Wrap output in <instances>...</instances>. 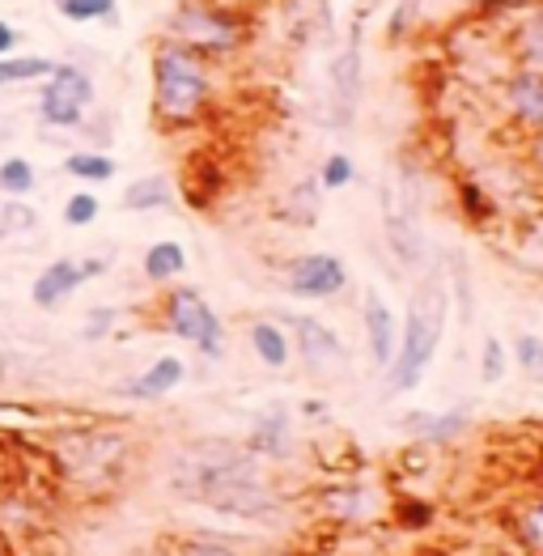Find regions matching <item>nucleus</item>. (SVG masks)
Returning <instances> with one entry per match:
<instances>
[{"instance_id": "obj_1", "label": "nucleus", "mask_w": 543, "mask_h": 556, "mask_svg": "<svg viewBox=\"0 0 543 556\" xmlns=\"http://www.w3.org/2000/svg\"><path fill=\"white\" fill-rule=\"evenodd\" d=\"M175 484L191 502H204L209 510L222 514L260 518V514H272V506H276L260 459L242 446H226V442H204L191 455H182Z\"/></svg>"}, {"instance_id": "obj_2", "label": "nucleus", "mask_w": 543, "mask_h": 556, "mask_svg": "<svg viewBox=\"0 0 543 556\" xmlns=\"http://www.w3.org/2000/svg\"><path fill=\"white\" fill-rule=\"evenodd\" d=\"M446 285L438 273H429L425 285L412 293L407 302V319H404V336H400V349H395V362L387 366V387L391 391H412L425 370L433 366V353L442 344V331H446Z\"/></svg>"}, {"instance_id": "obj_3", "label": "nucleus", "mask_w": 543, "mask_h": 556, "mask_svg": "<svg viewBox=\"0 0 543 556\" xmlns=\"http://www.w3.org/2000/svg\"><path fill=\"white\" fill-rule=\"evenodd\" d=\"M209 73L195 51L179 43H162L153 51V115L166 128H187L209 106Z\"/></svg>"}, {"instance_id": "obj_4", "label": "nucleus", "mask_w": 543, "mask_h": 556, "mask_svg": "<svg viewBox=\"0 0 543 556\" xmlns=\"http://www.w3.org/2000/svg\"><path fill=\"white\" fill-rule=\"evenodd\" d=\"M162 324L171 336L187 340L191 349H200L209 362H217L226 353V327L217 319V311L204 302L200 289H171L166 302H162Z\"/></svg>"}, {"instance_id": "obj_5", "label": "nucleus", "mask_w": 543, "mask_h": 556, "mask_svg": "<svg viewBox=\"0 0 543 556\" xmlns=\"http://www.w3.org/2000/svg\"><path fill=\"white\" fill-rule=\"evenodd\" d=\"M47 86L39 93V115L51 128H77L86 119V106L93 102V81L77 64H55L43 77Z\"/></svg>"}, {"instance_id": "obj_6", "label": "nucleus", "mask_w": 543, "mask_h": 556, "mask_svg": "<svg viewBox=\"0 0 543 556\" xmlns=\"http://www.w3.org/2000/svg\"><path fill=\"white\" fill-rule=\"evenodd\" d=\"M171 43L195 51L200 60L204 55H226L242 43V30L229 13H217V9H204V4H187L179 17H171Z\"/></svg>"}, {"instance_id": "obj_7", "label": "nucleus", "mask_w": 543, "mask_h": 556, "mask_svg": "<svg viewBox=\"0 0 543 556\" xmlns=\"http://www.w3.org/2000/svg\"><path fill=\"white\" fill-rule=\"evenodd\" d=\"M289 293H298V298H336V293H344V285H349V268H344V260L340 255H327V251H315V255H298L293 264H289Z\"/></svg>"}, {"instance_id": "obj_8", "label": "nucleus", "mask_w": 543, "mask_h": 556, "mask_svg": "<svg viewBox=\"0 0 543 556\" xmlns=\"http://www.w3.org/2000/svg\"><path fill=\"white\" fill-rule=\"evenodd\" d=\"M289 331H293V344H298V353H302V362H306L311 374L344 370V362H349L344 340L327 324H318L311 315H289Z\"/></svg>"}, {"instance_id": "obj_9", "label": "nucleus", "mask_w": 543, "mask_h": 556, "mask_svg": "<svg viewBox=\"0 0 543 556\" xmlns=\"http://www.w3.org/2000/svg\"><path fill=\"white\" fill-rule=\"evenodd\" d=\"M362 324H365V340H369V357H374V366L387 370V366L395 362V349H400V324H395L391 302H382L378 289H365Z\"/></svg>"}, {"instance_id": "obj_10", "label": "nucleus", "mask_w": 543, "mask_h": 556, "mask_svg": "<svg viewBox=\"0 0 543 556\" xmlns=\"http://www.w3.org/2000/svg\"><path fill=\"white\" fill-rule=\"evenodd\" d=\"M247 451L255 459H289V451H293V420H289L285 404H268L264 413H255Z\"/></svg>"}, {"instance_id": "obj_11", "label": "nucleus", "mask_w": 543, "mask_h": 556, "mask_svg": "<svg viewBox=\"0 0 543 556\" xmlns=\"http://www.w3.org/2000/svg\"><path fill=\"white\" fill-rule=\"evenodd\" d=\"M357 93H362V47L353 43L331 60V102H336V124L340 128L357 111Z\"/></svg>"}, {"instance_id": "obj_12", "label": "nucleus", "mask_w": 543, "mask_h": 556, "mask_svg": "<svg viewBox=\"0 0 543 556\" xmlns=\"http://www.w3.org/2000/svg\"><path fill=\"white\" fill-rule=\"evenodd\" d=\"M81 285H86V273H81L77 260H51L43 273H39V280H35L30 298H35L39 311H55V306H64Z\"/></svg>"}, {"instance_id": "obj_13", "label": "nucleus", "mask_w": 543, "mask_h": 556, "mask_svg": "<svg viewBox=\"0 0 543 556\" xmlns=\"http://www.w3.org/2000/svg\"><path fill=\"white\" fill-rule=\"evenodd\" d=\"M182 378H187V366H182L179 357H157L149 370L136 374L132 382L124 387V395H128V400H140V404H149V400H162V395H171V391L179 387Z\"/></svg>"}, {"instance_id": "obj_14", "label": "nucleus", "mask_w": 543, "mask_h": 556, "mask_svg": "<svg viewBox=\"0 0 543 556\" xmlns=\"http://www.w3.org/2000/svg\"><path fill=\"white\" fill-rule=\"evenodd\" d=\"M505 102H509V115H514L522 128L543 132V77L518 73V77L505 86Z\"/></svg>"}, {"instance_id": "obj_15", "label": "nucleus", "mask_w": 543, "mask_h": 556, "mask_svg": "<svg viewBox=\"0 0 543 556\" xmlns=\"http://www.w3.org/2000/svg\"><path fill=\"white\" fill-rule=\"evenodd\" d=\"M514 55H518L522 73L543 77V4L522 13V22L514 30Z\"/></svg>"}, {"instance_id": "obj_16", "label": "nucleus", "mask_w": 543, "mask_h": 556, "mask_svg": "<svg viewBox=\"0 0 543 556\" xmlns=\"http://www.w3.org/2000/svg\"><path fill=\"white\" fill-rule=\"evenodd\" d=\"M387 242H391V251H395V260L404 268H425V238H420L416 222L407 213L387 208Z\"/></svg>"}, {"instance_id": "obj_17", "label": "nucleus", "mask_w": 543, "mask_h": 556, "mask_svg": "<svg viewBox=\"0 0 543 556\" xmlns=\"http://www.w3.org/2000/svg\"><path fill=\"white\" fill-rule=\"evenodd\" d=\"M404 425L420 442L442 446V442H454V438L467 429V413H458V408H454V413H412Z\"/></svg>"}, {"instance_id": "obj_18", "label": "nucleus", "mask_w": 543, "mask_h": 556, "mask_svg": "<svg viewBox=\"0 0 543 556\" xmlns=\"http://www.w3.org/2000/svg\"><path fill=\"white\" fill-rule=\"evenodd\" d=\"M140 268H144V277L153 280V285H166V280H175L187 273V251H182L179 242L162 238V242H153V247L144 251Z\"/></svg>"}, {"instance_id": "obj_19", "label": "nucleus", "mask_w": 543, "mask_h": 556, "mask_svg": "<svg viewBox=\"0 0 543 556\" xmlns=\"http://www.w3.org/2000/svg\"><path fill=\"white\" fill-rule=\"evenodd\" d=\"M171 200H175V191H171L166 175H144V179L128 184V191H124V208L128 213H153V208H166Z\"/></svg>"}, {"instance_id": "obj_20", "label": "nucleus", "mask_w": 543, "mask_h": 556, "mask_svg": "<svg viewBox=\"0 0 543 556\" xmlns=\"http://www.w3.org/2000/svg\"><path fill=\"white\" fill-rule=\"evenodd\" d=\"M251 349H255V357L268 366V370H285L289 366V336L280 331L276 324H251Z\"/></svg>"}, {"instance_id": "obj_21", "label": "nucleus", "mask_w": 543, "mask_h": 556, "mask_svg": "<svg viewBox=\"0 0 543 556\" xmlns=\"http://www.w3.org/2000/svg\"><path fill=\"white\" fill-rule=\"evenodd\" d=\"M55 64L43 55H0V90L4 86H22V81H39Z\"/></svg>"}, {"instance_id": "obj_22", "label": "nucleus", "mask_w": 543, "mask_h": 556, "mask_svg": "<svg viewBox=\"0 0 543 556\" xmlns=\"http://www.w3.org/2000/svg\"><path fill=\"white\" fill-rule=\"evenodd\" d=\"M318 506L323 514H331V518H344V522H362L365 514V493L357 484H344V489H327L323 497H318Z\"/></svg>"}, {"instance_id": "obj_23", "label": "nucleus", "mask_w": 543, "mask_h": 556, "mask_svg": "<svg viewBox=\"0 0 543 556\" xmlns=\"http://www.w3.org/2000/svg\"><path fill=\"white\" fill-rule=\"evenodd\" d=\"M64 170H68L73 179H86V184H106V179H115V162H111L106 153H90V149L68 153V157H64Z\"/></svg>"}, {"instance_id": "obj_24", "label": "nucleus", "mask_w": 543, "mask_h": 556, "mask_svg": "<svg viewBox=\"0 0 543 556\" xmlns=\"http://www.w3.org/2000/svg\"><path fill=\"white\" fill-rule=\"evenodd\" d=\"M0 191L13 195V200L30 195V191H35V166H30L26 157H4V162H0Z\"/></svg>"}, {"instance_id": "obj_25", "label": "nucleus", "mask_w": 543, "mask_h": 556, "mask_svg": "<svg viewBox=\"0 0 543 556\" xmlns=\"http://www.w3.org/2000/svg\"><path fill=\"white\" fill-rule=\"evenodd\" d=\"M98 213H102V204H98V195L93 191H73L68 200H64V226H73V230H86L98 222Z\"/></svg>"}, {"instance_id": "obj_26", "label": "nucleus", "mask_w": 543, "mask_h": 556, "mask_svg": "<svg viewBox=\"0 0 543 556\" xmlns=\"http://www.w3.org/2000/svg\"><path fill=\"white\" fill-rule=\"evenodd\" d=\"M353 179H357V166H353L349 153H331V157L323 162V170H318V187H323V191H340V187H349Z\"/></svg>"}, {"instance_id": "obj_27", "label": "nucleus", "mask_w": 543, "mask_h": 556, "mask_svg": "<svg viewBox=\"0 0 543 556\" xmlns=\"http://www.w3.org/2000/svg\"><path fill=\"white\" fill-rule=\"evenodd\" d=\"M518 540H522L527 548L543 553V497H535L527 510L518 514Z\"/></svg>"}, {"instance_id": "obj_28", "label": "nucleus", "mask_w": 543, "mask_h": 556, "mask_svg": "<svg viewBox=\"0 0 543 556\" xmlns=\"http://www.w3.org/2000/svg\"><path fill=\"white\" fill-rule=\"evenodd\" d=\"M60 13L68 22H98L115 13V0H60Z\"/></svg>"}, {"instance_id": "obj_29", "label": "nucleus", "mask_w": 543, "mask_h": 556, "mask_svg": "<svg viewBox=\"0 0 543 556\" xmlns=\"http://www.w3.org/2000/svg\"><path fill=\"white\" fill-rule=\"evenodd\" d=\"M480 378H484V382H501V378H505V344H501L497 336H489V340H484V353H480Z\"/></svg>"}, {"instance_id": "obj_30", "label": "nucleus", "mask_w": 543, "mask_h": 556, "mask_svg": "<svg viewBox=\"0 0 543 556\" xmlns=\"http://www.w3.org/2000/svg\"><path fill=\"white\" fill-rule=\"evenodd\" d=\"M514 357L527 374H543V340L540 336H518L514 340Z\"/></svg>"}, {"instance_id": "obj_31", "label": "nucleus", "mask_w": 543, "mask_h": 556, "mask_svg": "<svg viewBox=\"0 0 543 556\" xmlns=\"http://www.w3.org/2000/svg\"><path fill=\"white\" fill-rule=\"evenodd\" d=\"M458 200H463V213H467L471 222H484V217L493 213V200H484V191L476 184H458Z\"/></svg>"}, {"instance_id": "obj_32", "label": "nucleus", "mask_w": 543, "mask_h": 556, "mask_svg": "<svg viewBox=\"0 0 543 556\" xmlns=\"http://www.w3.org/2000/svg\"><path fill=\"white\" fill-rule=\"evenodd\" d=\"M175 556H242V553L233 544H226V540H187V544L175 548Z\"/></svg>"}, {"instance_id": "obj_33", "label": "nucleus", "mask_w": 543, "mask_h": 556, "mask_svg": "<svg viewBox=\"0 0 543 556\" xmlns=\"http://www.w3.org/2000/svg\"><path fill=\"white\" fill-rule=\"evenodd\" d=\"M17 230H35V213L22 208V204L0 208V233H17Z\"/></svg>"}, {"instance_id": "obj_34", "label": "nucleus", "mask_w": 543, "mask_h": 556, "mask_svg": "<svg viewBox=\"0 0 543 556\" xmlns=\"http://www.w3.org/2000/svg\"><path fill=\"white\" fill-rule=\"evenodd\" d=\"M115 319H119V315H115L111 306H93L90 315H86V327H81V336H86V340H102V336L111 331V324H115Z\"/></svg>"}, {"instance_id": "obj_35", "label": "nucleus", "mask_w": 543, "mask_h": 556, "mask_svg": "<svg viewBox=\"0 0 543 556\" xmlns=\"http://www.w3.org/2000/svg\"><path fill=\"white\" fill-rule=\"evenodd\" d=\"M13 47H17V30H13V26L0 17V55H9Z\"/></svg>"}, {"instance_id": "obj_36", "label": "nucleus", "mask_w": 543, "mask_h": 556, "mask_svg": "<svg viewBox=\"0 0 543 556\" xmlns=\"http://www.w3.org/2000/svg\"><path fill=\"white\" fill-rule=\"evenodd\" d=\"M0 374H4V357H0Z\"/></svg>"}]
</instances>
